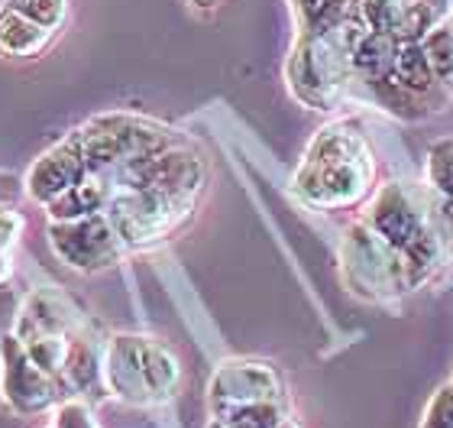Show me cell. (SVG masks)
I'll return each mask as SVG.
<instances>
[{"label":"cell","instance_id":"6da1fadb","mask_svg":"<svg viewBox=\"0 0 453 428\" xmlns=\"http://www.w3.org/2000/svg\"><path fill=\"white\" fill-rule=\"evenodd\" d=\"M369 185H372V152L353 124H331L318 130L295 172V191L314 208L357 205Z\"/></svg>","mask_w":453,"mask_h":428},{"label":"cell","instance_id":"7a4b0ae2","mask_svg":"<svg viewBox=\"0 0 453 428\" xmlns=\"http://www.w3.org/2000/svg\"><path fill=\"white\" fill-rule=\"evenodd\" d=\"M369 29L366 17L357 10L331 33H302L288 58V85L302 105L327 111L343 91V82L353 72V46Z\"/></svg>","mask_w":453,"mask_h":428},{"label":"cell","instance_id":"3957f363","mask_svg":"<svg viewBox=\"0 0 453 428\" xmlns=\"http://www.w3.org/2000/svg\"><path fill=\"white\" fill-rule=\"evenodd\" d=\"M104 383L117 400L130 406L162 402L175 396L181 383L179 357L152 338L117 334L104 351Z\"/></svg>","mask_w":453,"mask_h":428},{"label":"cell","instance_id":"277c9868","mask_svg":"<svg viewBox=\"0 0 453 428\" xmlns=\"http://www.w3.org/2000/svg\"><path fill=\"white\" fill-rule=\"evenodd\" d=\"M363 221L376 234H382L392 247L405 253L418 283L437 267V260H441V240H437V234L427 224L421 205L398 182H388V185H382L376 191V198H372Z\"/></svg>","mask_w":453,"mask_h":428},{"label":"cell","instance_id":"5b68a950","mask_svg":"<svg viewBox=\"0 0 453 428\" xmlns=\"http://www.w3.org/2000/svg\"><path fill=\"white\" fill-rule=\"evenodd\" d=\"M81 150H85L88 169L113 172L133 160L152 156L159 150H169L172 134L156 121L136 114H104L88 121L75 130Z\"/></svg>","mask_w":453,"mask_h":428},{"label":"cell","instance_id":"8992f818","mask_svg":"<svg viewBox=\"0 0 453 428\" xmlns=\"http://www.w3.org/2000/svg\"><path fill=\"white\" fill-rule=\"evenodd\" d=\"M343 263H347V273L353 279V285L366 289L372 295H392L418 285L405 253L392 247L382 234H376L366 221H359V224H353L347 230Z\"/></svg>","mask_w":453,"mask_h":428},{"label":"cell","instance_id":"52a82bcc","mask_svg":"<svg viewBox=\"0 0 453 428\" xmlns=\"http://www.w3.org/2000/svg\"><path fill=\"white\" fill-rule=\"evenodd\" d=\"M195 201L172 198L156 189H113L104 214L113 221L123 247H142L165 237L175 224L191 211Z\"/></svg>","mask_w":453,"mask_h":428},{"label":"cell","instance_id":"ba28073f","mask_svg":"<svg viewBox=\"0 0 453 428\" xmlns=\"http://www.w3.org/2000/svg\"><path fill=\"white\" fill-rule=\"evenodd\" d=\"M49 244L56 250V257L78 273H97L113 267L123 253L120 234L104 211L75 221H52Z\"/></svg>","mask_w":453,"mask_h":428},{"label":"cell","instance_id":"9c48e42d","mask_svg":"<svg viewBox=\"0 0 453 428\" xmlns=\"http://www.w3.org/2000/svg\"><path fill=\"white\" fill-rule=\"evenodd\" d=\"M0 390L19 416H33L58 402V380L29 357L13 331L0 338Z\"/></svg>","mask_w":453,"mask_h":428},{"label":"cell","instance_id":"30bf717a","mask_svg":"<svg viewBox=\"0 0 453 428\" xmlns=\"http://www.w3.org/2000/svg\"><path fill=\"white\" fill-rule=\"evenodd\" d=\"M282 380L263 361H226L211 380V406H240V402H279Z\"/></svg>","mask_w":453,"mask_h":428},{"label":"cell","instance_id":"8fae6325","mask_svg":"<svg viewBox=\"0 0 453 428\" xmlns=\"http://www.w3.org/2000/svg\"><path fill=\"white\" fill-rule=\"evenodd\" d=\"M88 160H85V150H81V143L78 136H65V140L46 150L33 162V169L27 175V191L29 198L39 201V205H52L58 195H65L72 185L88 175Z\"/></svg>","mask_w":453,"mask_h":428},{"label":"cell","instance_id":"7c38bea8","mask_svg":"<svg viewBox=\"0 0 453 428\" xmlns=\"http://www.w3.org/2000/svg\"><path fill=\"white\" fill-rule=\"evenodd\" d=\"M359 13L398 43H421L437 19L434 0H359Z\"/></svg>","mask_w":453,"mask_h":428},{"label":"cell","instance_id":"4fadbf2b","mask_svg":"<svg viewBox=\"0 0 453 428\" xmlns=\"http://www.w3.org/2000/svg\"><path fill=\"white\" fill-rule=\"evenodd\" d=\"M111 198H113L111 172H88L78 185H72L65 195H58L46 208L52 221H75V218H88V214L104 211Z\"/></svg>","mask_w":453,"mask_h":428},{"label":"cell","instance_id":"5bb4252c","mask_svg":"<svg viewBox=\"0 0 453 428\" xmlns=\"http://www.w3.org/2000/svg\"><path fill=\"white\" fill-rule=\"evenodd\" d=\"M52 29L39 27L33 19L10 7H0V56L4 58H33L49 46Z\"/></svg>","mask_w":453,"mask_h":428},{"label":"cell","instance_id":"9a60e30c","mask_svg":"<svg viewBox=\"0 0 453 428\" xmlns=\"http://www.w3.org/2000/svg\"><path fill=\"white\" fill-rule=\"evenodd\" d=\"M398 39H392L382 29L369 27L363 36L357 39L353 46V72L366 78V82H379V78L392 75L395 68V56H398Z\"/></svg>","mask_w":453,"mask_h":428},{"label":"cell","instance_id":"2e32d148","mask_svg":"<svg viewBox=\"0 0 453 428\" xmlns=\"http://www.w3.org/2000/svg\"><path fill=\"white\" fill-rule=\"evenodd\" d=\"M104 380V361L97 357V347L81 334H72L65 357V370H62V383H68L75 393L97 390Z\"/></svg>","mask_w":453,"mask_h":428},{"label":"cell","instance_id":"e0dca14e","mask_svg":"<svg viewBox=\"0 0 453 428\" xmlns=\"http://www.w3.org/2000/svg\"><path fill=\"white\" fill-rule=\"evenodd\" d=\"M392 75H395L398 82L408 88V91H415L418 97L427 95V91H434L437 82H441L421 43H402V46H398Z\"/></svg>","mask_w":453,"mask_h":428},{"label":"cell","instance_id":"ac0fdd59","mask_svg":"<svg viewBox=\"0 0 453 428\" xmlns=\"http://www.w3.org/2000/svg\"><path fill=\"white\" fill-rule=\"evenodd\" d=\"M302 33H331L353 10V0H292Z\"/></svg>","mask_w":453,"mask_h":428},{"label":"cell","instance_id":"d6986e66","mask_svg":"<svg viewBox=\"0 0 453 428\" xmlns=\"http://www.w3.org/2000/svg\"><path fill=\"white\" fill-rule=\"evenodd\" d=\"M218 422L230 428H279L282 425V406L279 402H240V406H220L214 409Z\"/></svg>","mask_w":453,"mask_h":428},{"label":"cell","instance_id":"ffe728a7","mask_svg":"<svg viewBox=\"0 0 453 428\" xmlns=\"http://www.w3.org/2000/svg\"><path fill=\"white\" fill-rule=\"evenodd\" d=\"M425 52L431 58V66H434L437 78L453 85V23H441L434 27L431 33L425 36Z\"/></svg>","mask_w":453,"mask_h":428},{"label":"cell","instance_id":"44dd1931","mask_svg":"<svg viewBox=\"0 0 453 428\" xmlns=\"http://www.w3.org/2000/svg\"><path fill=\"white\" fill-rule=\"evenodd\" d=\"M427 182L434 185L447 201H453V136L437 140L427 150Z\"/></svg>","mask_w":453,"mask_h":428},{"label":"cell","instance_id":"7402d4cb","mask_svg":"<svg viewBox=\"0 0 453 428\" xmlns=\"http://www.w3.org/2000/svg\"><path fill=\"white\" fill-rule=\"evenodd\" d=\"M4 7L17 10V13H23L27 19H33V23L56 33V29L65 23L68 0H4Z\"/></svg>","mask_w":453,"mask_h":428},{"label":"cell","instance_id":"603a6c76","mask_svg":"<svg viewBox=\"0 0 453 428\" xmlns=\"http://www.w3.org/2000/svg\"><path fill=\"white\" fill-rule=\"evenodd\" d=\"M421 428H453V383L441 386V390L434 393V400L427 402Z\"/></svg>","mask_w":453,"mask_h":428},{"label":"cell","instance_id":"cb8c5ba5","mask_svg":"<svg viewBox=\"0 0 453 428\" xmlns=\"http://www.w3.org/2000/svg\"><path fill=\"white\" fill-rule=\"evenodd\" d=\"M52 428H97V419L85 400H65L56 409Z\"/></svg>","mask_w":453,"mask_h":428},{"label":"cell","instance_id":"d4e9b609","mask_svg":"<svg viewBox=\"0 0 453 428\" xmlns=\"http://www.w3.org/2000/svg\"><path fill=\"white\" fill-rule=\"evenodd\" d=\"M23 234V214L13 205H0V250H10Z\"/></svg>","mask_w":453,"mask_h":428},{"label":"cell","instance_id":"484cf974","mask_svg":"<svg viewBox=\"0 0 453 428\" xmlns=\"http://www.w3.org/2000/svg\"><path fill=\"white\" fill-rule=\"evenodd\" d=\"M10 273H13V267H10V253L7 250H0V285L7 283Z\"/></svg>","mask_w":453,"mask_h":428},{"label":"cell","instance_id":"4316f807","mask_svg":"<svg viewBox=\"0 0 453 428\" xmlns=\"http://www.w3.org/2000/svg\"><path fill=\"white\" fill-rule=\"evenodd\" d=\"M208 428H230V425H224V422H211Z\"/></svg>","mask_w":453,"mask_h":428},{"label":"cell","instance_id":"83f0119b","mask_svg":"<svg viewBox=\"0 0 453 428\" xmlns=\"http://www.w3.org/2000/svg\"><path fill=\"white\" fill-rule=\"evenodd\" d=\"M195 4H201V7H211V4H214V0H195Z\"/></svg>","mask_w":453,"mask_h":428},{"label":"cell","instance_id":"f1b7e54d","mask_svg":"<svg viewBox=\"0 0 453 428\" xmlns=\"http://www.w3.org/2000/svg\"><path fill=\"white\" fill-rule=\"evenodd\" d=\"M279 428H298V425H295V422H282Z\"/></svg>","mask_w":453,"mask_h":428}]
</instances>
